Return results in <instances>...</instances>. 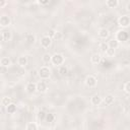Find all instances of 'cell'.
<instances>
[{
  "label": "cell",
  "mask_w": 130,
  "mask_h": 130,
  "mask_svg": "<svg viewBox=\"0 0 130 130\" xmlns=\"http://www.w3.org/2000/svg\"><path fill=\"white\" fill-rule=\"evenodd\" d=\"M51 62L54 64V65H62L64 63V56L61 55V54H54L52 57H51Z\"/></svg>",
  "instance_id": "cell-1"
},
{
  "label": "cell",
  "mask_w": 130,
  "mask_h": 130,
  "mask_svg": "<svg viewBox=\"0 0 130 130\" xmlns=\"http://www.w3.org/2000/svg\"><path fill=\"white\" fill-rule=\"evenodd\" d=\"M39 76L42 78V79H47V78H49L50 77V75H51V70L48 68V67H46V66H44V67H41L40 69H39Z\"/></svg>",
  "instance_id": "cell-2"
},
{
  "label": "cell",
  "mask_w": 130,
  "mask_h": 130,
  "mask_svg": "<svg viewBox=\"0 0 130 130\" xmlns=\"http://www.w3.org/2000/svg\"><path fill=\"white\" fill-rule=\"evenodd\" d=\"M118 24L121 27H128L130 24V18L128 15H122L118 19Z\"/></svg>",
  "instance_id": "cell-3"
},
{
  "label": "cell",
  "mask_w": 130,
  "mask_h": 130,
  "mask_svg": "<svg viewBox=\"0 0 130 130\" xmlns=\"http://www.w3.org/2000/svg\"><path fill=\"white\" fill-rule=\"evenodd\" d=\"M96 83H98V79L93 75H88L85 78V84L88 87H94L96 85Z\"/></svg>",
  "instance_id": "cell-4"
},
{
  "label": "cell",
  "mask_w": 130,
  "mask_h": 130,
  "mask_svg": "<svg viewBox=\"0 0 130 130\" xmlns=\"http://www.w3.org/2000/svg\"><path fill=\"white\" fill-rule=\"evenodd\" d=\"M40 44H41V46H42L43 48H48V47H50L51 44H52V39H50V38L47 37V36H44V37L41 38Z\"/></svg>",
  "instance_id": "cell-5"
},
{
  "label": "cell",
  "mask_w": 130,
  "mask_h": 130,
  "mask_svg": "<svg viewBox=\"0 0 130 130\" xmlns=\"http://www.w3.org/2000/svg\"><path fill=\"white\" fill-rule=\"evenodd\" d=\"M11 23V20L9 18V16L7 15H2L0 16V25L3 26V27H6V26H9Z\"/></svg>",
  "instance_id": "cell-6"
},
{
  "label": "cell",
  "mask_w": 130,
  "mask_h": 130,
  "mask_svg": "<svg viewBox=\"0 0 130 130\" xmlns=\"http://www.w3.org/2000/svg\"><path fill=\"white\" fill-rule=\"evenodd\" d=\"M128 39V35H127V32L125 31V30H119L118 32H117V36H116V40L119 42H124V41H126Z\"/></svg>",
  "instance_id": "cell-7"
},
{
  "label": "cell",
  "mask_w": 130,
  "mask_h": 130,
  "mask_svg": "<svg viewBox=\"0 0 130 130\" xmlns=\"http://www.w3.org/2000/svg\"><path fill=\"white\" fill-rule=\"evenodd\" d=\"M25 90L28 93H34L35 91H37V83L35 82H28L25 86Z\"/></svg>",
  "instance_id": "cell-8"
},
{
  "label": "cell",
  "mask_w": 130,
  "mask_h": 130,
  "mask_svg": "<svg viewBox=\"0 0 130 130\" xmlns=\"http://www.w3.org/2000/svg\"><path fill=\"white\" fill-rule=\"evenodd\" d=\"M47 90V84L44 81H40L37 83V91L39 92H45Z\"/></svg>",
  "instance_id": "cell-9"
},
{
  "label": "cell",
  "mask_w": 130,
  "mask_h": 130,
  "mask_svg": "<svg viewBox=\"0 0 130 130\" xmlns=\"http://www.w3.org/2000/svg\"><path fill=\"white\" fill-rule=\"evenodd\" d=\"M109 36H110V32H109V30L107 28H101L99 30V37L101 39H104V40L105 39H108Z\"/></svg>",
  "instance_id": "cell-10"
},
{
  "label": "cell",
  "mask_w": 130,
  "mask_h": 130,
  "mask_svg": "<svg viewBox=\"0 0 130 130\" xmlns=\"http://www.w3.org/2000/svg\"><path fill=\"white\" fill-rule=\"evenodd\" d=\"M114 101H115V96L113 95V94H107L106 96H105V99H104V103H105V105H112L113 103H114Z\"/></svg>",
  "instance_id": "cell-11"
},
{
  "label": "cell",
  "mask_w": 130,
  "mask_h": 130,
  "mask_svg": "<svg viewBox=\"0 0 130 130\" xmlns=\"http://www.w3.org/2000/svg\"><path fill=\"white\" fill-rule=\"evenodd\" d=\"M0 65H2V66H4V67H9L10 65H11V60L8 58V57H3V58H1V60H0Z\"/></svg>",
  "instance_id": "cell-12"
},
{
  "label": "cell",
  "mask_w": 130,
  "mask_h": 130,
  "mask_svg": "<svg viewBox=\"0 0 130 130\" xmlns=\"http://www.w3.org/2000/svg\"><path fill=\"white\" fill-rule=\"evenodd\" d=\"M102 103V98L98 94H94L92 98H91V104L93 106H100Z\"/></svg>",
  "instance_id": "cell-13"
},
{
  "label": "cell",
  "mask_w": 130,
  "mask_h": 130,
  "mask_svg": "<svg viewBox=\"0 0 130 130\" xmlns=\"http://www.w3.org/2000/svg\"><path fill=\"white\" fill-rule=\"evenodd\" d=\"M16 109H17L16 105L13 104V103H11L10 105H8V106L6 107V112H7L8 114H14V113L16 112Z\"/></svg>",
  "instance_id": "cell-14"
},
{
  "label": "cell",
  "mask_w": 130,
  "mask_h": 130,
  "mask_svg": "<svg viewBox=\"0 0 130 130\" xmlns=\"http://www.w3.org/2000/svg\"><path fill=\"white\" fill-rule=\"evenodd\" d=\"M108 46H109L110 49H114V50H115V49L118 48V46H119V42H118L116 39H112V40L109 41Z\"/></svg>",
  "instance_id": "cell-15"
},
{
  "label": "cell",
  "mask_w": 130,
  "mask_h": 130,
  "mask_svg": "<svg viewBox=\"0 0 130 130\" xmlns=\"http://www.w3.org/2000/svg\"><path fill=\"white\" fill-rule=\"evenodd\" d=\"M101 55L100 54H98V53H95V54H93L91 57H90V61H91V63H93V64H99L100 62H101Z\"/></svg>",
  "instance_id": "cell-16"
},
{
  "label": "cell",
  "mask_w": 130,
  "mask_h": 130,
  "mask_svg": "<svg viewBox=\"0 0 130 130\" xmlns=\"http://www.w3.org/2000/svg\"><path fill=\"white\" fill-rule=\"evenodd\" d=\"M17 63L20 67H24L26 64H27V58L25 56H20L17 60Z\"/></svg>",
  "instance_id": "cell-17"
},
{
  "label": "cell",
  "mask_w": 130,
  "mask_h": 130,
  "mask_svg": "<svg viewBox=\"0 0 130 130\" xmlns=\"http://www.w3.org/2000/svg\"><path fill=\"white\" fill-rule=\"evenodd\" d=\"M118 4H119L118 0H108V1L106 2V5H107L109 8H115V7L118 6Z\"/></svg>",
  "instance_id": "cell-18"
},
{
  "label": "cell",
  "mask_w": 130,
  "mask_h": 130,
  "mask_svg": "<svg viewBox=\"0 0 130 130\" xmlns=\"http://www.w3.org/2000/svg\"><path fill=\"white\" fill-rule=\"evenodd\" d=\"M2 36H3V41H7V42L10 41L11 38H12L11 32L8 31V30H4V31H2Z\"/></svg>",
  "instance_id": "cell-19"
},
{
  "label": "cell",
  "mask_w": 130,
  "mask_h": 130,
  "mask_svg": "<svg viewBox=\"0 0 130 130\" xmlns=\"http://www.w3.org/2000/svg\"><path fill=\"white\" fill-rule=\"evenodd\" d=\"M25 130H38V125L35 122H29L26 124Z\"/></svg>",
  "instance_id": "cell-20"
},
{
  "label": "cell",
  "mask_w": 130,
  "mask_h": 130,
  "mask_svg": "<svg viewBox=\"0 0 130 130\" xmlns=\"http://www.w3.org/2000/svg\"><path fill=\"white\" fill-rule=\"evenodd\" d=\"M25 41H26L28 44H32V43H35V41H36V37H35L32 34H27V35L25 36Z\"/></svg>",
  "instance_id": "cell-21"
},
{
  "label": "cell",
  "mask_w": 130,
  "mask_h": 130,
  "mask_svg": "<svg viewBox=\"0 0 130 130\" xmlns=\"http://www.w3.org/2000/svg\"><path fill=\"white\" fill-rule=\"evenodd\" d=\"M51 57H52V56H51L49 53H46V54L43 55L42 60H43L44 63H50V62H51Z\"/></svg>",
  "instance_id": "cell-22"
},
{
  "label": "cell",
  "mask_w": 130,
  "mask_h": 130,
  "mask_svg": "<svg viewBox=\"0 0 130 130\" xmlns=\"http://www.w3.org/2000/svg\"><path fill=\"white\" fill-rule=\"evenodd\" d=\"M56 30L55 29H53V28H49L48 29V31H47V34H46V36L47 37H49L50 39H52V38H54L55 37V35H56Z\"/></svg>",
  "instance_id": "cell-23"
},
{
  "label": "cell",
  "mask_w": 130,
  "mask_h": 130,
  "mask_svg": "<svg viewBox=\"0 0 130 130\" xmlns=\"http://www.w3.org/2000/svg\"><path fill=\"white\" fill-rule=\"evenodd\" d=\"M2 105L3 106H5V107H7L8 105H10L11 104V99L10 98H8V96H4L3 99H2Z\"/></svg>",
  "instance_id": "cell-24"
},
{
  "label": "cell",
  "mask_w": 130,
  "mask_h": 130,
  "mask_svg": "<svg viewBox=\"0 0 130 130\" xmlns=\"http://www.w3.org/2000/svg\"><path fill=\"white\" fill-rule=\"evenodd\" d=\"M46 115H47V114H46L44 111H39L37 116H38V119H39V120H45V119H46Z\"/></svg>",
  "instance_id": "cell-25"
},
{
  "label": "cell",
  "mask_w": 130,
  "mask_h": 130,
  "mask_svg": "<svg viewBox=\"0 0 130 130\" xmlns=\"http://www.w3.org/2000/svg\"><path fill=\"white\" fill-rule=\"evenodd\" d=\"M100 49L102 52H106L108 49H109V46H108V43H102L100 45Z\"/></svg>",
  "instance_id": "cell-26"
},
{
  "label": "cell",
  "mask_w": 130,
  "mask_h": 130,
  "mask_svg": "<svg viewBox=\"0 0 130 130\" xmlns=\"http://www.w3.org/2000/svg\"><path fill=\"white\" fill-rule=\"evenodd\" d=\"M105 53H106V55H107V56L112 57V56H114V54H115V50H114V49H110V48H109Z\"/></svg>",
  "instance_id": "cell-27"
},
{
  "label": "cell",
  "mask_w": 130,
  "mask_h": 130,
  "mask_svg": "<svg viewBox=\"0 0 130 130\" xmlns=\"http://www.w3.org/2000/svg\"><path fill=\"white\" fill-rule=\"evenodd\" d=\"M59 73H60V75H65L67 73V68L65 66H61L59 68Z\"/></svg>",
  "instance_id": "cell-28"
},
{
  "label": "cell",
  "mask_w": 130,
  "mask_h": 130,
  "mask_svg": "<svg viewBox=\"0 0 130 130\" xmlns=\"http://www.w3.org/2000/svg\"><path fill=\"white\" fill-rule=\"evenodd\" d=\"M54 119H55V116H54L53 114H47V115H46V120H47L48 122H53Z\"/></svg>",
  "instance_id": "cell-29"
},
{
  "label": "cell",
  "mask_w": 130,
  "mask_h": 130,
  "mask_svg": "<svg viewBox=\"0 0 130 130\" xmlns=\"http://www.w3.org/2000/svg\"><path fill=\"white\" fill-rule=\"evenodd\" d=\"M124 90H125L126 93H129V92H130V82H129V81H127V82L124 84Z\"/></svg>",
  "instance_id": "cell-30"
},
{
  "label": "cell",
  "mask_w": 130,
  "mask_h": 130,
  "mask_svg": "<svg viewBox=\"0 0 130 130\" xmlns=\"http://www.w3.org/2000/svg\"><path fill=\"white\" fill-rule=\"evenodd\" d=\"M38 3L41 4V5H48L50 3V1L49 0H39Z\"/></svg>",
  "instance_id": "cell-31"
},
{
  "label": "cell",
  "mask_w": 130,
  "mask_h": 130,
  "mask_svg": "<svg viewBox=\"0 0 130 130\" xmlns=\"http://www.w3.org/2000/svg\"><path fill=\"white\" fill-rule=\"evenodd\" d=\"M7 72V67H4L2 65H0V73L1 74H5Z\"/></svg>",
  "instance_id": "cell-32"
},
{
  "label": "cell",
  "mask_w": 130,
  "mask_h": 130,
  "mask_svg": "<svg viewBox=\"0 0 130 130\" xmlns=\"http://www.w3.org/2000/svg\"><path fill=\"white\" fill-rule=\"evenodd\" d=\"M7 4V2L5 1V0H0V8H2V7H4L5 5Z\"/></svg>",
  "instance_id": "cell-33"
},
{
  "label": "cell",
  "mask_w": 130,
  "mask_h": 130,
  "mask_svg": "<svg viewBox=\"0 0 130 130\" xmlns=\"http://www.w3.org/2000/svg\"><path fill=\"white\" fill-rule=\"evenodd\" d=\"M3 41V36H2V32H0V42Z\"/></svg>",
  "instance_id": "cell-34"
}]
</instances>
